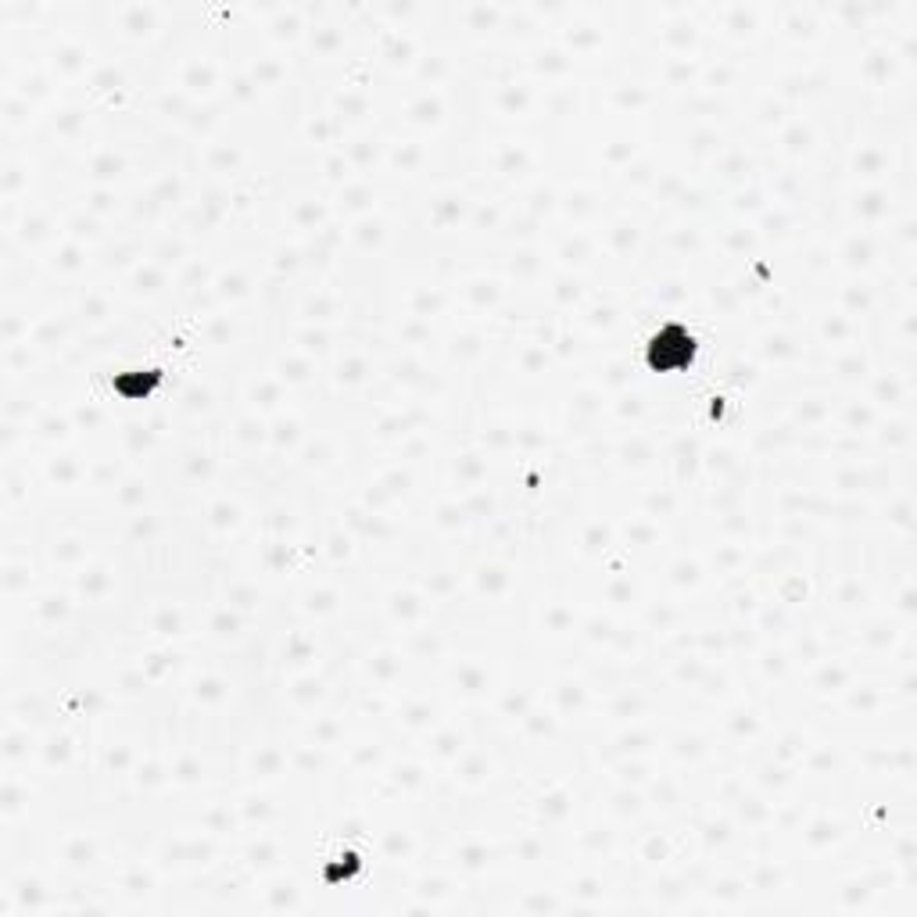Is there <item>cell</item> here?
Returning a JSON list of instances; mask_svg holds the SVG:
<instances>
[{"instance_id":"6da1fadb","label":"cell","mask_w":917,"mask_h":917,"mask_svg":"<svg viewBox=\"0 0 917 917\" xmlns=\"http://www.w3.org/2000/svg\"><path fill=\"white\" fill-rule=\"evenodd\" d=\"M692 362V337L670 330V334L652 337V366L667 369V366H685Z\"/></svg>"}]
</instances>
